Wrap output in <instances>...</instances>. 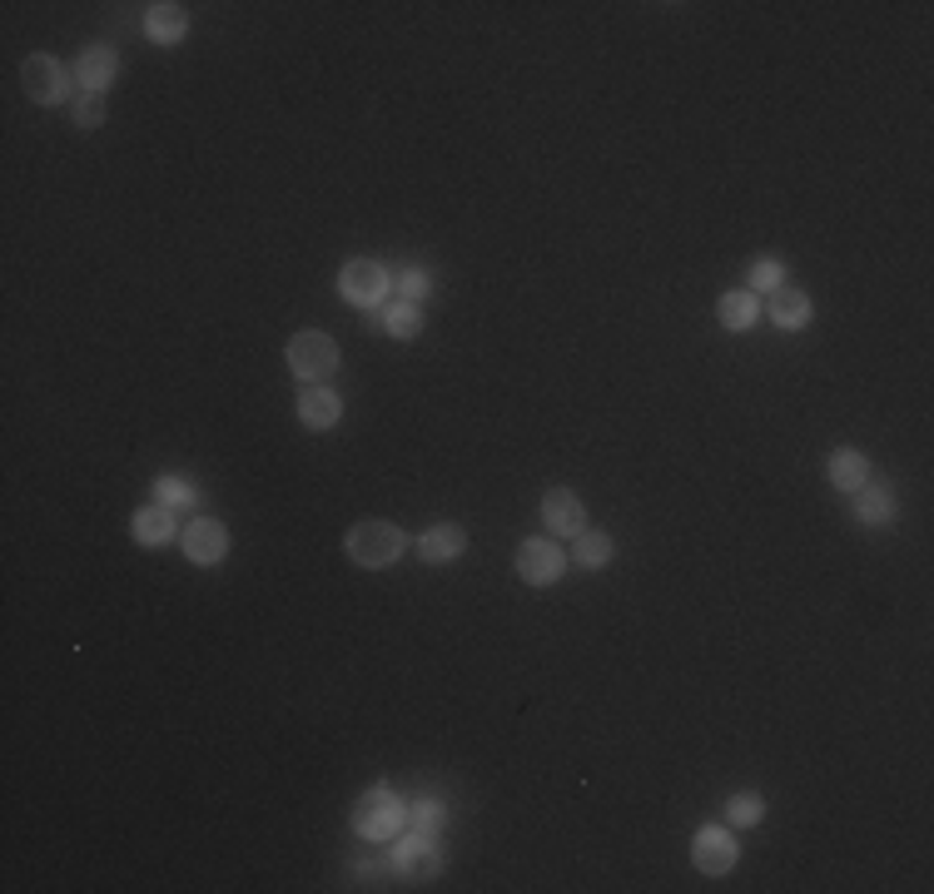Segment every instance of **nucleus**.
Returning a JSON list of instances; mask_svg holds the SVG:
<instances>
[{
    "instance_id": "nucleus-1",
    "label": "nucleus",
    "mask_w": 934,
    "mask_h": 894,
    "mask_svg": "<svg viewBox=\"0 0 934 894\" xmlns=\"http://www.w3.org/2000/svg\"><path fill=\"white\" fill-rule=\"evenodd\" d=\"M348 557L358 561V567H368V571H378V567H393L397 557H403V547H408V537L393 527V522H383V518H364L354 532H348Z\"/></svg>"
},
{
    "instance_id": "nucleus-2",
    "label": "nucleus",
    "mask_w": 934,
    "mask_h": 894,
    "mask_svg": "<svg viewBox=\"0 0 934 894\" xmlns=\"http://www.w3.org/2000/svg\"><path fill=\"white\" fill-rule=\"evenodd\" d=\"M403 825H408V810H403V800H397L388 786H373L354 805V829L364 835V840H388V835H397Z\"/></svg>"
},
{
    "instance_id": "nucleus-3",
    "label": "nucleus",
    "mask_w": 934,
    "mask_h": 894,
    "mask_svg": "<svg viewBox=\"0 0 934 894\" xmlns=\"http://www.w3.org/2000/svg\"><path fill=\"white\" fill-rule=\"evenodd\" d=\"M289 368L303 383H323L338 368V344L328 334H319V328H303V334L289 338Z\"/></svg>"
},
{
    "instance_id": "nucleus-4",
    "label": "nucleus",
    "mask_w": 934,
    "mask_h": 894,
    "mask_svg": "<svg viewBox=\"0 0 934 894\" xmlns=\"http://www.w3.org/2000/svg\"><path fill=\"white\" fill-rule=\"evenodd\" d=\"M388 289H393V279H388V269L378 259H354L338 274V293L348 303H358V309H378L388 299Z\"/></svg>"
},
{
    "instance_id": "nucleus-5",
    "label": "nucleus",
    "mask_w": 934,
    "mask_h": 894,
    "mask_svg": "<svg viewBox=\"0 0 934 894\" xmlns=\"http://www.w3.org/2000/svg\"><path fill=\"white\" fill-rule=\"evenodd\" d=\"M21 80H25V95L35 100V105H60L65 95H70V76H65V66L55 60V55H31L21 66Z\"/></svg>"
},
{
    "instance_id": "nucleus-6",
    "label": "nucleus",
    "mask_w": 934,
    "mask_h": 894,
    "mask_svg": "<svg viewBox=\"0 0 934 894\" xmlns=\"http://www.w3.org/2000/svg\"><path fill=\"white\" fill-rule=\"evenodd\" d=\"M517 571H522V582H532V587H552L562 571H567V557H562L557 542L527 537L522 547H517Z\"/></svg>"
},
{
    "instance_id": "nucleus-7",
    "label": "nucleus",
    "mask_w": 934,
    "mask_h": 894,
    "mask_svg": "<svg viewBox=\"0 0 934 894\" xmlns=\"http://www.w3.org/2000/svg\"><path fill=\"white\" fill-rule=\"evenodd\" d=\"M691 860H696L701 874H730L736 870V840H730V829L701 825L696 840H691Z\"/></svg>"
},
{
    "instance_id": "nucleus-8",
    "label": "nucleus",
    "mask_w": 934,
    "mask_h": 894,
    "mask_svg": "<svg viewBox=\"0 0 934 894\" xmlns=\"http://www.w3.org/2000/svg\"><path fill=\"white\" fill-rule=\"evenodd\" d=\"M229 552V532L219 527L215 518H194L189 527H184V557L199 561V567H215V561H224Z\"/></svg>"
},
{
    "instance_id": "nucleus-9",
    "label": "nucleus",
    "mask_w": 934,
    "mask_h": 894,
    "mask_svg": "<svg viewBox=\"0 0 934 894\" xmlns=\"http://www.w3.org/2000/svg\"><path fill=\"white\" fill-rule=\"evenodd\" d=\"M542 522H547V532H557V537H577V532L587 527V507L577 502V492L552 487V492L542 497Z\"/></svg>"
},
{
    "instance_id": "nucleus-10",
    "label": "nucleus",
    "mask_w": 934,
    "mask_h": 894,
    "mask_svg": "<svg viewBox=\"0 0 934 894\" xmlns=\"http://www.w3.org/2000/svg\"><path fill=\"white\" fill-rule=\"evenodd\" d=\"M438 850H433V835H423V829H413V835H403V840L393 845V870L397 874H433L438 870Z\"/></svg>"
},
{
    "instance_id": "nucleus-11",
    "label": "nucleus",
    "mask_w": 934,
    "mask_h": 894,
    "mask_svg": "<svg viewBox=\"0 0 934 894\" xmlns=\"http://www.w3.org/2000/svg\"><path fill=\"white\" fill-rule=\"evenodd\" d=\"M115 70H119L115 50H109V45H90V50L80 55L76 80H80V85H85V95H105V90H109V80H115Z\"/></svg>"
},
{
    "instance_id": "nucleus-12",
    "label": "nucleus",
    "mask_w": 934,
    "mask_h": 894,
    "mask_svg": "<svg viewBox=\"0 0 934 894\" xmlns=\"http://www.w3.org/2000/svg\"><path fill=\"white\" fill-rule=\"evenodd\" d=\"M338 413H344V398L333 388H303V398H299V422L303 428H333L338 422Z\"/></svg>"
},
{
    "instance_id": "nucleus-13",
    "label": "nucleus",
    "mask_w": 934,
    "mask_h": 894,
    "mask_svg": "<svg viewBox=\"0 0 934 894\" xmlns=\"http://www.w3.org/2000/svg\"><path fill=\"white\" fill-rule=\"evenodd\" d=\"M129 527H135V542H140V547H164V542L174 537V512L164 502H154V507H140V512H135V522H129Z\"/></svg>"
},
{
    "instance_id": "nucleus-14",
    "label": "nucleus",
    "mask_w": 934,
    "mask_h": 894,
    "mask_svg": "<svg viewBox=\"0 0 934 894\" xmlns=\"http://www.w3.org/2000/svg\"><path fill=\"white\" fill-rule=\"evenodd\" d=\"M771 318L781 328H806L810 324V293L806 289H791V283H781V289L771 293Z\"/></svg>"
},
{
    "instance_id": "nucleus-15",
    "label": "nucleus",
    "mask_w": 934,
    "mask_h": 894,
    "mask_svg": "<svg viewBox=\"0 0 934 894\" xmlns=\"http://www.w3.org/2000/svg\"><path fill=\"white\" fill-rule=\"evenodd\" d=\"M716 313H720V328H726V334H746V328H756V318H761V303H756L751 289H736L716 303Z\"/></svg>"
},
{
    "instance_id": "nucleus-16",
    "label": "nucleus",
    "mask_w": 934,
    "mask_h": 894,
    "mask_svg": "<svg viewBox=\"0 0 934 894\" xmlns=\"http://www.w3.org/2000/svg\"><path fill=\"white\" fill-rule=\"evenodd\" d=\"M145 31H150V40L174 45V40H184V31H189V11H180V5L160 0V5H150V11H145Z\"/></svg>"
},
{
    "instance_id": "nucleus-17",
    "label": "nucleus",
    "mask_w": 934,
    "mask_h": 894,
    "mask_svg": "<svg viewBox=\"0 0 934 894\" xmlns=\"http://www.w3.org/2000/svg\"><path fill=\"white\" fill-rule=\"evenodd\" d=\"M855 518L865 522V527H880V522L895 518V492L885 483H865L855 492Z\"/></svg>"
},
{
    "instance_id": "nucleus-18",
    "label": "nucleus",
    "mask_w": 934,
    "mask_h": 894,
    "mask_svg": "<svg viewBox=\"0 0 934 894\" xmlns=\"http://www.w3.org/2000/svg\"><path fill=\"white\" fill-rule=\"evenodd\" d=\"M462 547H468V537H462V527H452V522L428 527L423 532V542H418L423 561H452V557H462Z\"/></svg>"
},
{
    "instance_id": "nucleus-19",
    "label": "nucleus",
    "mask_w": 934,
    "mask_h": 894,
    "mask_svg": "<svg viewBox=\"0 0 934 894\" xmlns=\"http://www.w3.org/2000/svg\"><path fill=\"white\" fill-rule=\"evenodd\" d=\"M830 483H835L840 492H860V487L870 483V463H865L855 448H840V453L830 457Z\"/></svg>"
},
{
    "instance_id": "nucleus-20",
    "label": "nucleus",
    "mask_w": 934,
    "mask_h": 894,
    "mask_svg": "<svg viewBox=\"0 0 934 894\" xmlns=\"http://www.w3.org/2000/svg\"><path fill=\"white\" fill-rule=\"evenodd\" d=\"M577 561L587 571H597V567H607V561H612V537H607V532H597V527H581L577 532Z\"/></svg>"
},
{
    "instance_id": "nucleus-21",
    "label": "nucleus",
    "mask_w": 934,
    "mask_h": 894,
    "mask_svg": "<svg viewBox=\"0 0 934 894\" xmlns=\"http://www.w3.org/2000/svg\"><path fill=\"white\" fill-rule=\"evenodd\" d=\"M383 328L393 338H418V328H423L418 303H388V309H383Z\"/></svg>"
},
{
    "instance_id": "nucleus-22",
    "label": "nucleus",
    "mask_w": 934,
    "mask_h": 894,
    "mask_svg": "<svg viewBox=\"0 0 934 894\" xmlns=\"http://www.w3.org/2000/svg\"><path fill=\"white\" fill-rule=\"evenodd\" d=\"M726 815L736 820V825H756V820L765 815V800L756 796V790H736V796L726 800Z\"/></svg>"
},
{
    "instance_id": "nucleus-23",
    "label": "nucleus",
    "mask_w": 934,
    "mask_h": 894,
    "mask_svg": "<svg viewBox=\"0 0 934 894\" xmlns=\"http://www.w3.org/2000/svg\"><path fill=\"white\" fill-rule=\"evenodd\" d=\"M393 289L403 293V303H423V299H428V293H433V279L418 269V264H413V269H403V274H397V279H393Z\"/></svg>"
},
{
    "instance_id": "nucleus-24",
    "label": "nucleus",
    "mask_w": 934,
    "mask_h": 894,
    "mask_svg": "<svg viewBox=\"0 0 934 894\" xmlns=\"http://www.w3.org/2000/svg\"><path fill=\"white\" fill-rule=\"evenodd\" d=\"M154 492H160L164 507H189L194 502V483H184V477H174V473H164L160 483H154Z\"/></svg>"
},
{
    "instance_id": "nucleus-25",
    "label": "nucleus",
    "mask_w": 934,
    "mask_h": 894,
    "mask_svg": "<svg viewBox=\"0 0 934 894\" xmlns=\"http://www.w3.org/2000/svg\"><path fill=\"white\" fill-rule=\"evenodd\" d=\"M408 825H413V829H423V835H433V829L442 825V800H413Z\"/></svg>"
},
{
    "instance_id": "nucleus-26",
    "label": "nucleus",
    "mask_w": 934,
    "mask_h": 894,
    "mask_svg": "<svg viewBox=\"0 0 934 894\" xmlns=\"http://www.w3.org/2000/svg\"><path fill=\"white\" fill-rule=\"evenodd\" d=\"M781 283H785V269H781V264H775V259H761V264H756V269H751V289H765V293H775V289H781Z\"/></svg>"
},
{
    "instance_id": "nucleus-27",
    "label": "nucleus",
    "mask_w": 934,
    "mask_h": 894,
    "mask_svg": "<svg viewBox=\"0 0 934 894\" xmlns=\"http://www.w3.org/2000/svg\"><path fill=\"white\" fill-rule=\"evenodd\" d=\"M100 119H105V95H85L76 105V125H80V130H95Z\"/></svg>"
}]
</instances>
